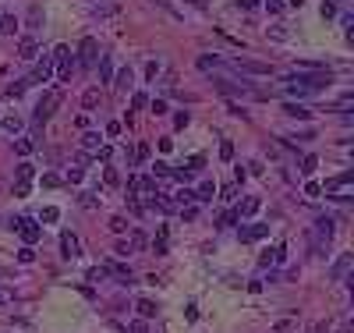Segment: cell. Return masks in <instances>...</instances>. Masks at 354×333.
I'll use <instances>...</instances> for the list:
<instances>
[{"label": "cell", "mask_w": 354, "mask_h": 333, "mask_svg": "<svg viewBox=\"0 0 354 333\" xmlns=\"http://www.w3.org/2000/svg\"><path fill=\"white\" fill-rule=\"evenodd\" d=\"M266 7H269V14H276L280 7H284V0H266Z\"/></svg>", "instance_id": "obj_51"}, {"label": "cell", "mask_w": 354, "mask_h": 333, "mask_svg": "<svg viewBox=\"0 0 354 333\" xmlns=\"http://www.w3.org/2000/svg\"><path fill=\"white\" fill-rule=\"evenodd\" d=\"M53 71H57V64H53V53H46V57H43L39 64L32 68L28 82H50V78H53Z\"/></svg>", "instance_id": "obj_9"}, {"label": "cell", "mask_w": 354, "mask_h": 333, "mask_svg": "<svg viewBox=\"0 0 354 333\" xmlns=\"http://www.w3.org/2000/svg\"><path fill=\"white\" fill-rule=\"evenodd\" d=\"M315 166H319V160H315V156H305V160H301V174H305V177H308V174H315Z\"/></svg>", "instance_id": "obj_31"}, {"label": "cell", "mask_w": 354, "mask_h": 333, "mask_svg": "<svg viewBox=\"0 0 354 333\" xmlns=\"http://www.w3.org/2000/svg\"><path fill=\"white\" fill-rule=\"evenodd\" d=\"M128 245H131V252H138V248L145 245V234H142V231H135V234L128 238Z\"/></svg>", "instance_id": "obj_33"}, {"label": "cell", "mask_w": 354, "mask_h": 333, "mask_svg": "<svg viewBox=\"0 0 354 333\" xmlns=\"http://www.w3.org/2000/svg\"><path fill=\"white\" fill-rule=\"evenodd\" d=\"M25 25H28V28H39V25H43V7H39V4H32V7H28Z\"/></svg>", "instance_id": "obj_22"}, {"label": "cell", "mask_w": 354, "mask_h": 333, "mask_svg": "<svg viewBox=\"0 0 354 333\" xmlns=\"http://www.w3.org/2000/svg\"><path fill=\"white\" fill-rule=\"evenodd\" d=\"M11 227H14V231H18V234H22V241H25V245H36V241L43 238V227H39L36 220H28V216H22V220H14Z\"/></svg>", "instance_id": "obj_4"}, {"label": "cell", "mask_w": 354, "mask_h": 333, "mask_svg": "<svg viewBox=\"0 0 354 333\" xmlns=\"http://www.w3.org/2000/svg\"><path fill=\"white\" fill-rule=\"evenodd\" d=\"M14 25H18V22H14L11 14H4V18H0V32H14Z\"/></svg>", "instance_id": "obj_37"}, {"label": "cell", "mask_w": 354, "mask_h": 333, "mask_svg": "<svg viewBox=\"0 0 354 333\" xmlns=\"http://www.w3.org/2000/svg\"><path fill=\"white\" fill-rule=\"evenodd\" d=\"M230 68H234V71H241V74H255V78L269 74V64H259V60H248V57H234V60H230Z\"/></svg>", "instance_id": "obj_7"}, {"label": "cell", "mask_w": 354, "mask_h": 333, "mask_svg": "<svg viewBox=\"0 0 354 333\" xmlns=\"http://www.w3.org/2000/svg\"><path fill=\"white\" fill-rule=\"evenodd\" d=\"M53 64H57V78H61V82H71L75 60H71V50H67V47H53Z\"/></svg>", "instance_id": "obj_2"}, {"label": "cell", "mask_w": 354, "mask_h": 333, "mask_svg": "<svg viewBox=\"0 0 354 333\" xmlns=\"http://www.w3.org/2000/svg\"><path fill=\"white\" fill-rule=\"evenodd\" d=\"M0 305H4V294H0Z\"/></svg>", "instance_id": "obj_56"}, {"label": "cell", "mask_w": 354, "mask_h": 333, "mask_svg": "<svg viewBox=\"0 0 354 333\" xmlns=\"http://www.w3.org/2000/svg\"><path fill=\"white\" fill-rule=\"evenodd\" d=\"M153 114H156V117L167 114V103H163V99H153Z\"/></svg>", "instance_id": "obj_48"}, {"label": "cell", "mask_w": 354, "mask_h": 333, "mask_svg": "<svg viewBox=\"0 0 354 333\" xmlns=\"http://www.w3.org/2000/svg\"><path fill=\"white\" fill-rule=\"evenodd\" d=\"M238 220H241V213H238V209H230V213H223V216H220V227H234Z\"/></svg>", "instance_id": "obj_32"}, {"label": "cell", "mask_w": 354, "mask_h": 333, "mask_svg": "<svg viewBox=\"0 0 354 333\" xmlns=\"http://www.w3.org/2000/svg\"><path fill=\"white\" fill-rule=\"evenodd\" d=\"M322 18H336V7H333V0H322Z\"/></svg>", "instance_id": "obj_41"}, {"label": "cell", "mask_w": 354, "mask_h": 333, "mask_svg": "<svg viewBox=\"0 0 354 333\" xmlns=\"http://www.w3.org/2000/svg\"><path fill=\"white\" fill-rule=\"evenodd\" d=\"M96 103H99V89H88V93L82 96V107H85V110H92Z\"/></svg>", "instance_id": "obj_27"}, {"label": "cell", "mask_w": 354, "mask_h": 333, "mask_svg": "<svg viewBox=\"0 0 354 333\" xmlns=\"http://www.w3.org/2000/svg\"><path fill=\"white\" fill-rule=\"evenodd\" d=\"M213 195H216V185L213 181H202L199 191H195V202H213Z\"/></svg>", "instance_id": "obj_18"}, {"label": "cell", "mask_w": 354, "mask_h": 333, "mask_svg": "<svg viewBox=\"0 0 354 333\" xmlns=\"http://www.w3.org/2000/svg\"><path fill=\"white\" fill-rule=\"evenodd\" d=\"M284 114H287V117H298V120H308V117H312V110L301 107V103H284Z\"/></svg>", "instance_id": "obj_16"}, {"label": "cell", "mask_w": 354, "mask_h": 333, "mask_svg": "<svg viewBox=\"0 0 354 333\" xmlns=\"http://www.w3.org/2000/svg\"><path fill=\"white\" fill-rule=\"evenodd\" d=\"M18 259H22V262H32V259H36V252H32V248H28V245H25V248L18 252Z\"/></svg>", "instance_id": "obj_45"}, {"label": "cell", "mask_w": 354, "mask_h": 333, "mask_svg": "<svg viewBox=\"0 0 354 333\" xmlns=\"http://www.w3.org/2000/svg\"><path fill=\"white\" fill-rule=\"evenodd\" d=\"M191 199H195V191H188V188H181V191H177V206H184V202H191Z\"/></svg>", "instance_id": "obj_36"}, {"label": "cell", "mask_w": 354, "mask_h": 333, "mask_svg": "<svg viewBox=\"0 0 354 333\" xmlns=\"http://www.w3.org/2000/svg\"><path fill=\"white\" fill-rule=\"evenodd\" d=\"M107 135H110V139H113V135H121V124H117V120H110V124H107Z\"/></svg>", "instance_id": "obj_52"}, {"label": "cell", "mask_w": 354, "mask_h": 333, "mask_svg": "<svg viewBox=\"0 0 354 333\" xmlns=\"http://www.w3.org/2000/svg\"><path fill=\"white\" fill-rule=\"evenodd\" d=\"M167 241H170V231H167V227H159V234H156V241H153V252H156V255H167Z\"/></svg>", "instance_id": "obj_19"}, {"label": "cell", "mask_w": 354, "mask_h": 333, "mask_svg": "<svg viewBox=\"0 0 354 333\" xmlns=\"http://www.w3.org/2000/svg\"><path fill=\"white\" fill-rule=\"evenodd\" d=\"M276 262H284V245H276V248H266L262 255H259V266L266 269V266H276Z\"/></svg>", "instance_id": "obj_11"}, {"label": "cell", "mask_w": 354, "mask_h": 333, "mask_svg": "<svg viewBox=\"0 0 354 333\" xmlns=\"http://www.w3.org/2000/svg\"><path fill=\"white\" fill-rule=\"evenodd\" d=\"M216 89H220V93H223V96H255V89H252V82H230V78H216L213 82Z\"/></svg>", "instance_id": "obj_3"}, {"label": "cell", "mask_w": 354, "mask_h": 333, "mask_svg": "<svg viewBox=\"0 0 354 333\" xmlns=\"http://www.w3.org/2000/svg\"><path fill=\"white\" fill-rule=\"evenodd\" d=\"M269 234V227L266 223H252V227H241V241H259V238H266Z\"/></svg>", "instance_id": "obj_14"}, {"label": "cell", "mask_w": 354, "mask_h": 333, "mask_svg": "<svg viewBox=\"0 0 354 333\" xmlns=\"http://www.w3.org/2000/svg\"><path fill=\"white\" fill-rule=\"evenodd\" d=\"M351 269H354V255H340V259L333 262V280H344Z\"/></svg>", "instance_id": "obj_12"}, {"label": "cell", "mask_w": 354, "mask_h": 333, "mask_svg": "<svg viewBox=\"0 0 354 333\" xmlns=\"http://www.w3.org/2000/svg\"><path fill=\"white\" fill-rule=\"evenodd\" d=\"M57 107H61V93H57V89H50V93L39 99V107H36V124H43V120H50Z\"/></svg>", "instance_id": "obj_5"}, {"label": "cell", "mask_w": 354, "mask_h": 333, "mask_svg": "<svg viewBox=\"0 0 354 333\" xmlns=\"http://www.w3.org/2000/svg\"><path fill=\"white\" fill-rule=\"evenodd\" d=\"M113 85H117V89H131V68H121V71H117Z\"/></svg>", "instance_id": "obj_23"}, {"label": "cell", "mask_w": 354, "mask_h": 333, "mask_svg": "<svg viewBox=\"0 0 354 333\" xmlns=\"http://www.w3.org/2000/svg\"><path fill=\"white\" fill-rule=\"evenodd\" d=\"M181 216H184V220H195L199 209H195V206H181Z\"/></svg>", "instance_id": "obj_44"}, {"label": "cell", "mask_w": 354, "mask_h": 333, "mask_svg": "<svg viewBox=\"0 0 354 333\" xmlns=\"http://www.w3.org/2000/svg\"><path fill=\"white\" fill-rule=\"evenodd\" d=\"M153 174H156V177H174V166H167V163H156V166H153Z\"/></svg>", "instance_id": "obj_35"}, {"label": "cell", "mask_w": 354, "mask_h": 333, "mask_svg": "<svg viewBox=\"0 0 354 333\" xmlns=\"http://www.w3.org/2000/svg\"><path fill=\"white\" fill-rule=\"evenodd\" d=\"M135 160H138V163H145V160H149V145H145V142H138V149H135Z\"/></svg>", "instance_id": "obj_40"}, {"label": "cell", "mask_w": 354, "mask_h": 333, "mask_svg": "<svg viewBox=\"0 0 354 333\" xmlns=\"http://www.w3.org/2000/svg\"><path fill=\"white\" fill-rule=\"evenodd\" d=\"M99 78H103V82H113V78H117V71H113V60H110L107 53L99 57Z\"/></svg>", "instance_id": "obj_17"}, {"label": "cell", "mask_w": 354, "mask_h": 333, "mask_svg": "<svg viewBox=\"0 0 354 333\" xmlns=\"http://www.w3.org/2000/svg\"><path fill=\"white\" fill-rule=\"evenodd\" d=\"M159 74V60H149V64H145V78H156Z\"/></svg>", "instance_id": "obj_42"}, {"label": "cell", "mask_w": 354, "mask_h": 333, "mask_svg": "<svg viewBox=\"0 0 354 333\" xmlns=\"http://www.w3.org/2000/svg\"><path fill=\"white\" fill-rule=\"evenodd\" d=\"M25 85H28V78H22V82H11V85H7V96H22V93H25Z\"/></svg>", "instance_id": "obj_34"}, {"label": "cell", "mask_w": 354, "mask_h": 333, "mask_svg": "<svg viewBox=\"0 0 354 333\" xmlns=\"http://www.w3.org/2000/svg\"><path fill=\"white\" fill-rule=\"evenodd\" d=\"M238 4H241L244 11H252V7H259V0H238Z\"/></svg>", "instance_id": "obj_54"}, {"label": "cell", "mask_w": 354, "mask_h": 333, "mask_svg": "<svg viewBox=\"0 0 354 333\" xmlns=\"http://www.w3.org/2000/svg\"><path fill=\"white\" fill-rule=\"evenodd\" d=\"M351 96H354V93H351Z\"/></svg>", "instance_id": "obj_57"}, {"label": "cell", "mask_w": 354, "mask_h": 333, "mask_svg": "<svg viewBox=\"0 0 354 333\" xmlns=\"http://www.w3.org/2000/svg\"><path fill=\"white\" fill-rule=\"evenodd\" d=\"M259 206H262V199H259V195H248V199L238 206V213L248 220V216H255V213H259Z\"/></svg>", "instance_id": "obj_15"}, {"label": "cell", "mask_w": 354, "mask_h": 333, "mask_svg": "<svg viewBox=\"0 0 354 333\" xmlns=\"http://www.w3.org/2000/svg\"><path fill=\"white\" fill-rule=\"evenodd\" d=\"M110 231H113V234H124V231H128V220H124V216H110Z\"/></svg>", "instance_id": "obj_29"}, {"label": "cell", "mask_w": 354, "mask_h": 333, "mask_svg": "<svg viewBox=\"0 0 354 333\" xmlns=\"http://www.w3.org/2000/svg\"><path fill=\"white\" fill-rule=\"evenodd\" d=\"M344 280H347V291H351V298H354V269H351V273H347Z\"/></svg>", "instance_id": "obj_53"}, {"label": "cell", "mask_w": 354, "mask_h": 333, "mask_svg": "<svg viewBox=\"0 0 354 333\" xmlns=\"http://www.w3.org/2000/svg\"><path fill=\"white\" fill-rule=\"evenodd\" d=\"M138 315H142V319H153V315H156V301L153 298H138Z\"/></svg>", "instance_id": "obj_20"}, {"label": "cell", "mask_w": 354, "mask_h": 333, "mask_svg": "<svg viewBox=\"0 0 354 333\" xmlns=\"http://www.w3.org/2000/svg\"><path fill=\"white\" fill-rule=\"evenodd\" d=\"M32 149H36V142H32V139H18V142H14V153H18V156H28Z\"/></svg>", "instance_id": "obj_25"}, {"label": "cell", "mask_w": 354, "mask_h": 333, "mask_svg": "<svg viewBox=\"0 0 354 333\" xmlns=\"http://www.w3.org/2000/svg\"><path fill=\"white\" fill-rule=\"evenodd\" d=\"M82 177H85V174H82V166H75V170H67V181H71V185H82Z\"/></svg>", "instance_id": "obj_43"}, {"label": "cell", "mask_w": 354, "mask_h": 333, "mask_svg": "<svg viewBox=\"0 0 354 333\" xmlns=\"http://www.w3.org/2000/svg\"><path fill=\"white\" fill-rule=\"evenodd\" d=\"M43 185H46V188H57V185H61V177H57V174H46V177H43Z\"/></svg>", "instance_id": "obj_47"}, {"label": "cell", "mask_w": 354, "mask_h": 333, "mask_svg": "<svg viewBox=\"0 0 354 333\" xmlns=\"http://www.w3.org/2000/svg\"><path fill=\"white\" fill-rule=\"evenodd\" d=\"M103 177H107V185H110V188H113V185H121V174H117L113 166H107V174H103Z\"/></svg>", "instance_id": "obj_39"}, {"label": "cell", "mask_w": 354, "mask_h": 333, "mask_svg": "<svg viewBox=\"0 0 354 333\" xmlns=\"http://www.w3.org/2000/svg\"><path fill=\"white\" fill-rule=\"evenodd\" d=\"M18 57H22V60H36V57H39V43H36L32 36H25L22 47H18Z\"/></svg>", "instance_id": "obj_13"}, {"label": "cell", "mask_w": 354, "mask_h": 333, "mask_svg": "<svg viewBox=\"0 0 354 333\" xmlns=\"http://www.w3.org/2000/svg\"><path fill=\"white\" fill-rule=\"evenodd\" d=\"M82 145H85V149H96V145H99V131H85V135H82Z\"/></svg>", "instance_id": "obj_28"}, {"label": "cell", "mask_w": 354, "mask_h": 333, "mask_svg": "<svg viewBox=\"0 0 354 333\" xmlns=\"http://www.w3.org/2000/svg\"><path fill=\"white\" fill-rule=\"evenodd\" d=\"M131 107L142 110V107H145V96H142V93H135V96H131Z\"/></svg>", "instance_id": "obj_49"}, {"label": "cell", "mask_w": 354, "mask_h": 333, "mask_svg": "<svg viewBox=\"0 0 354 333\" xmlns=\"http://www.w3.org/2000/svg\"><path fill=\"white\" fill-rule=\"evenodd\" d=\"M336 333H354V323H344V326L336 330Z\"/></svg>", "instance_id": "obj_55"}, {"label": "cell", "mask_w": 354, "mask_h": 333, "mask_svg": "<svg viewBox=\"0 0 354 333\" xmlns=\"http://www.w3.org/2000/svg\"><path fill=\"white\" fill-rule=\"evenodd\" d=\"M330 82H333V74L326 68H298L294 74L284 78V89H287V96H308V93L326 89Z\"/></svg>", "instance_id": "obj_1"}, {"label": "cell", "mask_w": 354, "mask_h": 333, "mask_svg": "<svg viewBox=\"0 0 354 333\" xmlns=\"http://www.w3.org/2000/svg\"><path fill=\"white\" fill-rule=\"evenodd\" d=\"M32 177H36V166H32V163H22V166H18V177H14V195H18V199H25V195H28Z\"/></svg>", "instance_id": "obj_8"}, {"label": "cell", "mask_w": 354, "mask_h": 333, "mask_svg": "<svg viewBox=\"0 0 354 333\" xmlns=\"http://www.w3.org/2000/svg\"><path fill=\"white\" fill-rule=\"evenodd\" d=\"M344 185H354V170H351V174H336L333 181H326V191H336V188H344Z\"/></svg>", "instance_id": "obj_21"}, {"label": "cell", "mask_w": 354, "mask_h": 333, "mask_svg": "<svg viewBox=\"0 0 354 333\" xmlns=\"http://www.w3.org/2000/svg\"><path fill=\"white\" fill-rule=\"evenodd\" d=\"M131 333H149V326H145V319H135V323H131Z\"/></svg>", "instance_id": "obj_46"}, {"label": "cell", "mask_w": 354, "mask_h": 333, "mask_svg": "<svg viewBox=\"0 0 354 333\" xmlns=\"http://www.w3.org/2000/svg\"><path fill=\"white\" fill-rule=\"evenodd\" d=\"M0 128H4L7 135H18L22 131V117H4V124H0Z\"/></svg>", "instance_id": "obj_26"}, {"label": "cell", "mask_w": 354, "mask_h": 333, "mask_svg": "<svg viewBox=\"0 0 354 333\" xmlns=\"http://www.w3.org/2000/svg\"><path fill=\"white\" fill-rule=\"evenodd\" d=\"M96 60H99V43H96L92 36H85V39L78 43V64H82V68H96Z\"/></svg>", "instance_id": "obj_6"}, {"label": "cell", "mask_w": 354, "mask_h": 333, "mask_svg": "<svg viewBox=\"0 0 354 333\" xmlns=\"http://www.w3.org/2000/svg\"><path fill=\"white\" fill-rule=\"evenodd\" d=\"M220 160H234V142H230V139L220 142Z\"/></svg>", "instance_id": "obj_30"}, {"label": "cell", "mask_w": 354, "mask_h": 333, "mask_svg": "<svg viewBox=\"0 0 354 333\" xmlns=\"http://www.w3.org/2000/svg\"><path fill=\"white\" fill-rule=\"evenodd\" d=\"M61 255H64V259H78V255H82V252H78V238L71 234V231L61 234Z\"/></svg>", "instance_id": "obj_10"}, {"label": "cell", "mask_w": 354, "mask_h": 333, "mask_svg": "<svg viewBox=\"0 0 354 333\" xmlns=\"http://www.w3.org/2000/svg\"><path fill=\"white\" fill-rule=\"evenodd\" d=\"M322 191V185H315V181H308V185H305V195H319Z\"/></svg>", "instance_id": "obj_50"}, {"label": "cell", "mask_w": 354, "mask_h": 333, "mask_svg": "<svg viewBox=\"0 0 354 333\" xmlns=\"http://www.w3.org/2000/svg\"><path fill=\"white\" fill-rule=\"evenodd\" d=\"M220 64H223V60H220L216 53H213V57H209V53H202V57H199V68H202V71H209V68H220Z\"/></svg>", "instance_id": "obj_24"}, {"label": "cell", "mask_w": 354, "mask_h": 333, "mask_svg": "<svg viewBox=\"0 0 354 333\" xmlns=\"http://www.w3.org/2000/svg\"><path fill=\"white\" fill-rule=\"evenodd\" d=\"M57 216H61V209H57V206H46V209H43V220H46V223H53Z\"/></svg>", "instance_id": "obj_38"}]
</instances>
